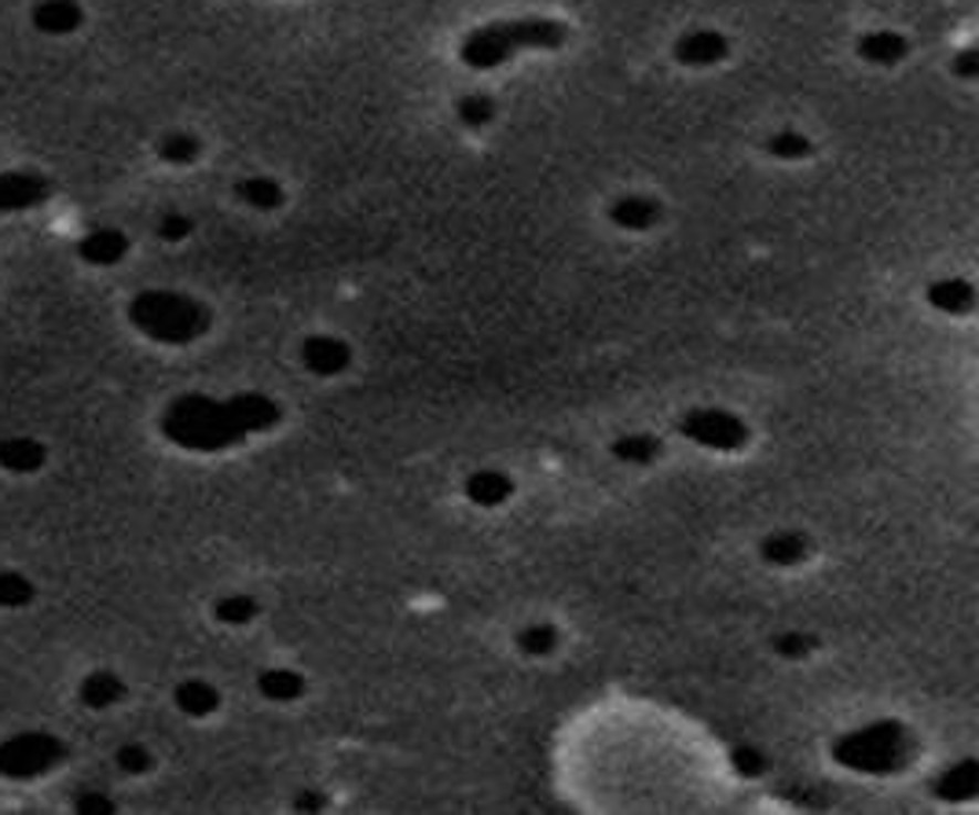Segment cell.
<instances>
[{
  "instance_id": "obj_1",
  "label": "cell",
  "mask_w": 979,
  "mask_h": 815,
  "mask_svg": "<svg viewBox=\"0 0 979 815\" xmlns=\"http://www.w3.org/2000/svg\"><path fill=\"white\" fill-rule=\"evenodd\" d=\"M569 30L558 19H510V22H488L466 33L459 60L470 71H495L506 60H514L517 52H539V49H558L566 44Z\"/></svg>"
},
{
  "instance_id": "obj_2",
  "label": "cell",
  "mask_w": 979,
  "mask_h": 815,
  "mask_svg": "<svg viewBox=\"0 0 979 815\" xmlns=\"http://www.w3.org/2000/svg\"><path fill=\"white\" fill-rule=\"evenodd\" d=\"M909 753H914V742L895 720H873V724L848 731L844 739L833 742V761L862 775H892L906 767Z\"/></svg>"
},
{
  "instance_id": "obj_9",
  "label": "cell",
  "mask_w": 979,
  "mask_h": 815,
  "mask_svg": "<svg viewBox=\"0 0 979 815\" xmlns=\"http://www.w3.org/2000/svg\"><path fill=\"white\" fill-rule=\"evenodd\" d=\"M909 52V41L898 30H870L859 38V55L873 66H895Z\"/></svg>"
},
{
  "instance_id": "obj_12",
  "label": "cell",
  "mask_w": 979,
  "mask_h": 815,
  "mask_svg": "<svg viewBox=\"0 0 979 815\" xmlns=\"http://www.w3.org/2000/svg\"><path fill=\"white\" fill-rule=\"evenodd\" d=\"M613 459L617 463H628V467H650L661 459V438H653V433H624V438L613 441Z\"/></svg>"
},
{
  "instance_id": "obj_21",
  "label": "cell",
  "mask_w": 979,
  "mask_h": 815,
  "mask_svg": "<svg viewBox=\"0 0 979 815\" xmlns=\"http://www.w3.org/2000/svg\"><path fill=\"white\" fill-rule=\"evenodd\" d=\"M954 71H958L961 77H976L979 74V60H976V52L972 49H965L958 60H954Z\"/></svg>"
},
{
  "instance_id": "obj_6",
  "label": "cell",
  "mask_w": 979,
  "mask_h": 815,
  "mask_svg": "<svg viewBox=\"0 0 979 815\" xmlns=\"http://www.w3.org/2000/svg\"><path fill=\"white\" fill-rule=\"evenodd\" d=\"M759 558H764L767 566H778V570L803 566V562L811 558V541L800 530H775V533H767L764 541H759Z\"/></svg>"
},
{
  "instance_id": "obj_3",
  "label": "cell",
  "mask_w": 979,
  "mask_h": 815,
  "mask_svg": "<svg viewBox=\"0 0 979 815\" xmlns=\"http://www.w3.org/2000/svg\"><path fill=\"white\" fill-rule=\"evenodd\" d=\"M678 433L712 452H741L748 445L745 419L727 408H689L686 416L678 419Z\"/></svg>"
},
{
  "instance_id": "obj_16",
  "label": "cell",
  "mask_w": 979,
  "mask_h": 815,
  "mask_svg": "<svg viewBox=\"0 0 979 815\" xmlns=\"http://www.w3.org/2000/svg\"><path fill=\"white\" fill-rule=\"evenodd\" d=\"M455 114H459V122H463L466 129H485V125H492V118H495V103H492V96H481V92H474V96L459 100Z\"/></svg>"
},
{
  "instance_id": "obj_8",
  "label": "cell",
  "mask_w": 979,
  "mask_h": 815,
  "mask_svg": "<svg viewBox=\"0 0 979 815\" xmlns=\"http://www.w3.org/2000/svg\"><path fill=\"white\" fill-rule=\"evenodd\" d=\"M609 221H613L620 232H650V228L661 221V202L650 199V195H624L609 206Z\"/></svg>"
},
{
  "instance_id": "obj_7",
  "label": "cell",
  "mask_w": 979,
  "mask_h": 815,
  "mask_svg": "<svg viewBox=\"0 0 979 815\" xmlns=\"http://www.w3.org/2000/svg\"><path fill=\"white\" fill-rule=\"evenodd\" d=\"M463 497L474 503V508L495 511L514 497V481L506 478L503 470H474V474L463 481Z\"/></svg>"
},
{
  "instance_id": "obj_15",
  "label": "cell",
  "mask_w": 979,
  "mask_h": 815,
  "mask_svg": "<svg viewBox=\"0 0 979 815\" xmlns=\"http://www.w3.org/2000/svg\"><path fill=\"white\" fill-rule=\"evenodd\" d=\"M767 151L781 158V163H800V158L811 155V140L797 129H781L767 140Z\"/></svg>"
},
{
  "instance_id": "obj_10",
  "label": "cell",
  "mask_w": 979,
  "mask_h": 815,
  "mask_svg": "<svg viewBox=\"0 0 979 815\" xmlns=\"http://www.w3.org/2000/svg\"><path fill=\"white\" fill-rule=\"evenodd\" d=\"M925 297H928V305L943 316H965V313H972V305H976V286L969 280H958V275H954V280L931 283Z\"/></svg>"
},
{
  "instance_id": "obj_18",
  "label": "cell",
  "mask_w": 979,
  "mask_h": 815,
  "mask_svg": "<svg viewBox=\"0 0 979 815\" xmlns=\"http://www.w3.org/2000/svg\"><path fill=\"white\" fill-rule=\"evenodd\" d=\"M730 764H734V772L745 775V779H759L767 772V756L759 753L756 745H734Z\"/></svg>"
},
{
  "instance_id": "obj_17",
  "label": "cell",
  "mask_w": 979,
  "mask_h": 815,
  "mask_svg": "<svg viewBox=\"0 0 979 815\" xmlns=\"http://www.w3.org/2000/svg\"><path fill=\"white\" fill-rule=\"evenodd\" d=\"M770 647H775L778 658H786V661H803V658H811V654L818 650V639L808 636V633H778Z\"/></svg>"
},
{
  "instance_id": "obj_20",
  "label": "cell",
  "mask_w": 979,
  "mask_h": 815,
  "mask_svg": "<svg viewBox=\"0 0 979 815\" xmlns=\"http://www.w3.org/2000/svg\"><path fill=\"white\" fill-rule=\"evenodd\" d=\"M221 614L228 617V621H250L253 617V603L250 599H232L221 606Z\"/></svg>"
},
{
  "instance_id": "obj_11",
  "label": "cell",
  "mask_w": 979,
  "mask_h": 815,
  "mask_svg": "<svg viewBox=\"0 0 979 815\" xmlns=\"http://www.w3.org/2000/svg\"><path fill=\"white\" fill-rule=\"evenodd\" d=\"M976 786H979V767L972 756H965V761L950 764L947 772H939V779L931 783V794L939 801H972Z\"/></svg>"
},
{
  "instance_id": "obj_4",
  "label": "cell",
  "mask_w": 979,
  "mask_h": 815,
  "mask_svg": "<svg viewBox=\"0 0 979 815\" xmlns=\"http://www.w3.org/2000/svg\"><path fill=\"white\" fill-rule=\"evenodd\" d=\"M730 55V41L723 38L719 30H686L683 38L675 41V60L683 66H716Z\"/></svg>"
},
{
  "instance_id": "obj_5",
  "label": "cell",
  "mask_w": 979,
  "mask_h": 815,
  "mask_svg": "<svg viewBox=\"0 0 979 815\" xmlns=\"http://www.w3.org/2000/svg\"><path fill=\"white\" fill-rule=\"evenodd\" d=\"M302 361L313 375L334 378V375H341L345 367L352 364V349H349V342H341L334 335H316L302 346Z\"/></svg>"
},
{
  "instance_id": "obj_13",
  "label": "cell",
  "mask_w": 979,
  "mask_h": 815,
  "mask_svg": "<svg viewBox=\"0 0 979 815\" xmlns=\"http://www.w3.org/2000/svg\"><path fill=\"white\" fill-rule=\"evenodd\" d=\"M514 647L525 654V658H550L561 647V633L550 621H533L517 633Z\"/></svg>"
},
{
  "instance_id": "obj_14",
  "label": "cell",
  "mask_w": 979,
  "mask_h": 815,
  "mask_svg": "<svg viewBox=\"0 0 979 815\" xmlns=\"http://www.w3.org/2000/svg\"><path fill=\"white\" fill-rule=\"evenodd\" d=\"M261 694L272 698V702H294V698L305 694V680L297 672L272 669V672L261 676Z\"/></svg>"
},
{
  "instance_id": "obj_19",
  "label": "cell",
  "mask_w": 979,
  "mask_h": 815,
  "mask_svg": "<svg viewBox=\"0 0 979 815\" xmlns=\"http://www.w3.org/2000/svg\"><path fill=\"white\" fill-rule=\"evenodd\" d=\"M243 191L250 195V202H253V206H261V210H275V206L283 202V191L275 188L272 180H250Z\"/></svg>"
}]
</instances>
